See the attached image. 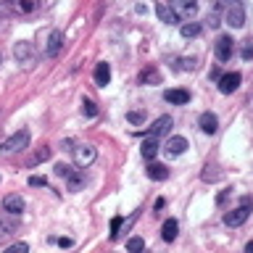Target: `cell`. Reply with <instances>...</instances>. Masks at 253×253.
<instances>
[{"label": "cell", "instance_id": "11", "mask_svg": "<svg viewBox=\"0 0 253 253\" xmlns=\"http://www.w3.org/2000/svg\"><path fill=\"white\" fill-rule=\"evenodd\" d=\"M198 124H201V129L206 132V134H213L219 129V119L211 114V111H206V114H201V119H198Z\"/></svg>", "mask_w": 253, "mask_h": 253}, {"label": "cell", "instance_id": "9", "mask_svg": "<svg viewBox=\"0 0 253 253\" xmlns=\"http://www.w3.org/2000/svg\"><path fill=\"white\" fill-rule=\"evenodd\" d=\"M95 156H98V150H95L92 145H79V148H74V161H77L79 166H90V164L95 161Z\"/></svg>", "mask_w": 253, "mask_h": 253}, {"label": "cell", "instance_id": "7", "mask_svg": "<svg viewBox=\"0 0 253 253\" xmlns=\"http://www.w3.org/2000/svg\"><path fill=\"white\" fill-rule=\"evenodd\" d=\"M19 232V219H11V216H0V243L11 240V237Z\"/></svg>", "mask_w": 253, "mask_h": 253}, {"label": "cell", "instance_id": "15", "mask_svg": "<svg viewBox=\"0 0 253 253\" xmlns=\"http://www.w3.org/2000/svg\"><path fill=\"white\" fill-rule=\"evenodd\" d=\"M61 42H63V32L53 29V32H50V37H47V55H58Z\"/></svg>", "mask_w": 253, "mask_h": 253}, {"label": "cell", "instance_id": "6", "mask_svg": "<svg viewBox=\"0 0 253 253\" xmlns=\"http://www.w3.org/2000/svg\"><path fill=\"white\" fill-rule=\"evenodd\" d=\"M169 8L179 16V19L182 16H193L195 8H198V0H169Z\"/></svg>", "mask_w": 253, "mask_h": 253}, {"label": "cell", "instance_id": "31", "mask_svg": "<svg viewBox=\"0 0 253 253\" xmlns=\"http://www.w3.org/2000/svg\"><path fill=\"white\" fill-rule=\"evenodd\" d=\"M126 119H129L132 124H142V119H145V116L137 114V111H132V114H126Z\"/></svg>", "mask_w": 253, "mask_h": 253}, {"label": "cell", "instance_id": "25", "mask_svg": "<svg viewBox=\"0 0 253 253\" xmlns=\"http://www.w3.org/2000/svg\"><path fill=\"white\" fill-rule=\"evenodd\" d=\"M182 37H198L201 35V24H182Z\"/></svg>", "mask_w": 253, "mask_h": 253}, {"label": "cell", "instance_id": "29", "mask_svg": "<svg viewBox=\"0 0 253 253\" xmlns=\"http://www.w3.org/2000/svg\"><path fill=\"white\" fill-rule=\"evenodd\" d=\"M29 185H32V187H45L47 179H45V177H37V174H35V177H29Z\"/></svg>", "mask_w": 253, "mask_h": 253}, {"label": "cell", "instance_id": "17", "mask_svg": "<svg viewBox=\"0 0 253 253\" xmlns=\"http://www.w3.org/2000/svg\"><path fill=\"white\" fill-rule=\"evenodd\" d=\"M148 177L150 179H156V182H164L166 177H169V169H166L164 164H148Z\"/></svg>", "mask_w": 253, "mask_h": 253}, {"label": "cell", "instance_id": "21", "mask_svg": "<svg viewBox=\"0 0 253 253\" xmlns=\"http://www.w3.org/2000/svg\"><path fill=\"white\" fill-rule=\"evenodd\" d=\"M177 229H179L177 219H169V221H166V224H164V229H161V237H164L166 243H171L174 237H177Z\"/></svg>", "mask_w": 253, "mask_h": 253}, {"label": "cell", "instance_id": "27", "mask_svg": "<svg viewBox=\"0 0 253 253\" xmlns=\"http://www.w3.org/2000/svg\"><path fill=\"white\" fill-rule=\"evenodd\" d=\"M82 106H84L82 111H84V114H87V116H95V114H98V108H95V103H92V100H84V103H82Z\"/></svg>", "mask_w": 253, "mask_h": 253}, {"label": "cell", "instance_id": "8", "mask_svg": "<svg viewBox=\"0 0 253 253\" xmlns=\"http://www.w3.org/2000/svg\"><path fill=\"white\" fill-rule=\"evenodd\" d=\"M227 24H229V27H235V29H240L245 24V8L240 3H232L227 8Z\"/></svg>", "mask_w": 253, "mask_h": 253}, {"label": "cell", "instance_id": "26", "mask_svg": "<svg viewBox=\"0 0 253 253\" xmlns=\"http://www.w3.org/2000/svg\"><path fill=\"white\" fill-rule=\"evenodd\" d=\"M3 253H29V245L27 243H13V245H8Z\"/></svg>", "mask_w": 253, "mask_h": 253}, {"label": "cell", "instance_id": "20", "mask_svg": "<svg viewBox=\"0 0 253 253\" xmlns=\"http://www.w3.org/2000/svg\"><path fill=\"white\" fill-rule=\"evenodd\" d=\"M140 153H142V158H156V153H158V140L156 137H148V140H142V148H140Z\"/></svg>", "mask_w": 253, "mask_h": 253}, {"label": "cell", "instance_id": "22", "mask_svg": "<svg viewBox=\"0 0 253 253\" xmlns=\"http://www.w3.org/2000/svg\"><path fill=\"white\" fill-rule=\"evenodd\" d=\"M158 16H161V21H164V24H179V16L174 13L171 8H166L164 3L158 5Z\"/></svg>", "mask_w": 253, "mask_h": 253}, {"label": "cell", "instance_id": "34", "mask_svg": "<svg viewBox=\"0 0 253 253\" xmlns=\"http://www.w3.org/2000/svg\"><path fill=\"white\" fill-rule=\"evenodd\" d=\"M219 77H221V71L213 66V69H211V79H216V82H219Z\"/></svg>", "mask_w": 253, "mask_h": 253}, {"label": "cell", "instance_id": "14", "mask_svg": "<svg viewBox=\"0 0 253 253\" xmlns=\"http://www.w3.org/2000/svg\"><path fill=\"white\" fill-rule=\"evenodd\" d=\"M108 82H111V66L108 63H98V66H95V84L106 87Z\"/></svg>", "mask_w": 253, "mask_h": 253}, {"label": "cell", "instance_id": "30", "mask_svg": "<svg viewBox=\"0 0 253 253\" xmlns=\"http://www.w3.org/2000/svg\"><path fill=\"white\" fill-rule=\"evenodd\" d=\"M119 227H122V216H114V219H111V237H116Z\"/></svg>", "mask_w": 253, "mask_h": 253}, {"label": "cell", "instance_id": "19", "mask_svg": "<svg viewBox=\"0 0 253 253\" xmlns=\"http://www.w3.org/2000/svg\"><path fill=\"white\" fill-rule=\"evenodd\" d=\"M13 55H16V61H19V63H29L32 61V45L29 42H19L13 47Z\"/></svg>", "mask_w": 253, "mask_h": 253}, {"label": "cell", "instance_id": "12", "mask_svg": "<svg viewBox=\"0 0 253 253\" xmlns=\"http://www.w3.org/2000/svg\"><path fill=\"white\" fill-rule=\"evenodd\" d=\"M164 98H166V103H174V106H185V103H190V92L177 87V90H166Z\"/></svg>", "mask_w": 253, "mask_h": 253}, {"label": "cell", "instance_id": "1", "mask_svg": "<svg viewBox=\"0 0 253 253\" xmlns=\"http://www.w3.org/2000/svg\"><path fill=\"white\" fill-rule=\"evenodd\" d=\"M40 8V0H5L3 11L13 16H29Z\"/></svg>", "mask_w": 253, "mask_h": 253}, {"label": "cell", "instance_id": "32", "mask_svg": "<svg viewBox=\"0 0 253 253\" xmlns=\"http://www.w3.org/2000/svg\"><path fill=\"white\" fill-rule=\"evenodd\" d=\"M243 58H245V61H251V58H253V45H251V42L243 47Z\"/></svg>", "mask_w": 253, "mask_h": 253}, {"label": "cell", "instance_id": "13", "mask_svg": "<svg viewBox=\"0 0 253 253\" xmlns=\"http://www.w3.org/2000/svg\"><path fill=\"white\" fill-rule=\"evenodd\" d=\"M169 129H171V116H161L153 122V126H150V137H161V134H166Z\"/></svg>", "mask_w": 253, "mask_h": 253}, {"label": "cell", "instance_id": "23", "mask_svg": "<svg viewBox=\"0 0 253 253\" xmlns=\"http://www.w3.org/2000/svg\"><path fill=\"white\" fill-rule=\"evenodd\" d=\"M140 82H142V84H148V82H161V74H158L156 69H145V71L140 74Z\"/></svg>", "mask_w": 253, "mask_h": 253}, {"label": "cell", "instance_id": "2", "mask_svg": "<svg viewBox=\"0 0 253 253\" xmlns=\"http://www.w3.org/2000/svg\"><path fill=\"white\" fill-rule=\"evenodd\" d=\"M27 145H29V132L21 129V132H16L0 142V153H16V150H24Z\"/></svg>", "mask_w": 253, "mask_h": 253}, {"label": "cell", "instance_id": "33", "mask_svg": "<svg viewBox=\"0 0 253 253\" xmlns=\"http://www.w3.org/2000/svg\"><path fill=\"white\" fill-rule=\"evenodd\" d=\"M58 245H61V248H69V245H71V240H69V237H61V240H58Z\"/></svg>", "mask_w": 253, "mask_h": 253}, {"label": "cell", "instance_id": "16", "mask_svg": "<svg viewBox=\"0 0 253 253\" xmlns=\"http://www.w3.org/2000/svg\"><path fill=\"white\" fill-rule=\"evenodd\" d=\"M187 150V140L185 137H169V142H166V153L171 156H179Z\"/></svg>", "mask_w": 253, "mask_h": 253}, {"label": "cell", "instance_id": "5", "mask_svg": "<svg viewBox=\"0 0 253 253\" xmlns=\"http://www.w3.org/2000/svg\"><path fill=\"white\" fill-rule=\"evenodd\" d=\"M232 37H227V35H221L219 40H216V45H213V53H216V58L219 61H229L232 58Z\"/></svg>", "mask_w": 253, "mask_h": 253}, {"label": "cell", "instance_id": "10", "mask_svg": "<svg viewBox=\"0 0 253 253\" xmlns=\"http://www.w3.org/2000/svg\"><path fill=\"white\" fill-rule=\"evenodd\" d=\"M3 211H8L11 216H19L24 211V198L21 195H5L3 198Z\"/></svg>", "mask_w": 253, "mask_h": 253}, {"label": "cell", "instance_id": "35", "mask_svg": "<svg viewBox=\"0 0 253 253\" xmlns=\"http://www.w3.org/2000/svg\"><path fill=\"white\" fill-rule=\"evenodd\" d=\"M245 253H253V243H248V245H245Z\"/></svg>", "mask_w": 253, "mask_h": 253}, {"label": "cell", "instance_id": "18", "mask_svg": "<svg viewBox=\"0 0 253 253\" xmlns=\"http://www.w3.org/2000/svg\"><path fill=\"white\" fill-rule=\"evenodd\" d=\"M84 182H87L84 171H71L69 177H66V185H69V190H71V193H77V190H82V187H84Z\"/></svg>", "mask_w": 253, "mask_h": 253}, {"label": "cell", "instance_id": "24", "mask_svg": "<svg viewBox=\"0 0 253 253\" xmlns=\"http://www.w3.org/2000/svg\"><path fill=\"white\" fill-rule=\"evenodd\" d=\"M142 248H145L142 237H129V240H126V251L129 253H142Z\"/></svg>", "mask_w": 253, "mask_h": 253}, {"label": "cell", "instance_id": "28", "mask_svg": "<svg viewBox=\"0 0 253 253\" xmlns=\"http://www.w3.org/2000/svg\"><path fill=\"white\" fill-rule=\"evenodd\" d=\"M55 171H58V174H61V177H63V179H66V177H69V174H71V171H74V169H71V166H69V164H58V166H55Z\"/></svg>", "mask_w": 253, "mask_h": 253}, {"label": "cell", "instance_id": "4", "mask_svg": "<svg viewBox=\"0 0 253 253\" xmlns=\"http://www.w3.org/2000/svg\"><path fill=\"white\" fill-rule=\"evenodd\" d=\"M240 71H229V74H221L219 77V92H224V95H229V92H235L237 87H240Z\"/></svg>", "mask_w": 253, "mask_h": 253}, {"label": "cell", "instance_id": "3", "mask_svg": "<svg viewBox=\"0 0 253 253\" xmlns=\"http://www.w3.org/2000/svg\"><path fill=\"white\" fill-rule=\"evenodd\" d=\"M248 216H251V198H245L243 206H237V209H232V211L224 213V224H229V227H240Z\"/></svg>", "mask_w": 253, "mask_h": 253}]
</instances>
